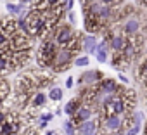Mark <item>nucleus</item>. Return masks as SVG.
<instances>
[{
	"instance_id": "3",
	"label": "nucleus",
	"mask_w": 147,
	"mask_h": 135,
	"mask_svg": "<svg viewBox=\"0 0 147 135\" xmlns=\"http://www.w3.org/2000/svg\"><path fill=\"white\" fill-rule=\"evenodd\" d=\"M73 55H75V54H73L71 50H67V49L61 47V49H59V52H57V55H55V59H54L52 70H54V71H57V73H61V71H66L67 68L71 66Z\"/></svg>"
},
{
	"instance_id": "1",
	"label": "nucleus",
	"mask_w": 147,
	"mask_h": 135,
	"mask_svg": "<svg viewBox=\"0 0 147 135\" xmlns=\"http://www.w3.org/2000/svg\"><path fill=\"white\" fill-rule=\"evenodd\" d=\"M24 21H26V33L30 36H40V33L45 26V11L31 9L28 12V16L24 18Z\"/></svg>"
},
{
	"instance_id": "23",
	"label": "nucleus",
	"mask_w": 147,
	"mask_h": 135,
	"mask_svg": "<svg viewBox=\"0 0 147 135\" xmlns=\"http://www.w3.org/2000/svg\"><path fill=\"white\" fill-rule=\"evenodd\" d=\"M7 11H9V12H12V14H21V12H23V7L14 5V4H9V5H7Z\"/></svg>"
},
{
	"instance_id": "20",
	"label": "nucleus",
	"mask_w": 147,
	"mask_h": 135,
	"mask_svg": "<svg viewBox=\"0 0 147 135\" xmlns=\"http://www.w3.org/2000/svg\"><path fill=\"white\" fill-rule=\"evenodd\" d=\"M142 121H144V113L142 111H135L133 116H131V123L133 125H142Z\"/></svg>"
},
{
	"instance_id": "4",
	"label": "nucleus",
	"mask_w": 147,
	"mask_h": 135,
	"mask_svg": "<svg viewBox=\"0 0 147 135\" xmlns=\"http://www.w3.org/2000/svg\"><path fill=\"white\" fill-rule=\"evenodd\" d=\"M9 47H11V50H26V49H30L31 47L30 35L26 31H16L9 38Z\"/></svg>"
},
{
	"instance_id": "31",
	"label": "nucleus",
	"mask_w": 147,
	"mask_h": 135,
	"mask_svg": "<svg viewBox=\"0 0 147 135\" xmlns=\"http://www.w3.org/2000/svg\"><path fill=\"white\" fill-rule=\"evenodd\" d=\"M73 83H75V82H73V78H67V82H66V87H67V88H71V87H73Z\"/></svg>"
},
{
	"instance_id": "22",
	"label": "nucleus",
	"mask_w": 147,
	"mask_h": 135,
	"mask_svg": "<svg viewBox=\"0 0 147 135\" xmlns=\"http://www.w3.org/2000/svg\"><path fill=\"white\" fill-rule=\"evenodd\" d=\"M138 132H140V125H131L130 128H126L125 135H138Z\"/></svg>"
},
{
	"instance_id": "12",
	"label": "nucleus",
	"mask_w": 147,
	"mask_h": 135,
	"mask_svg": "<svg viewBox=\"0 0 147 135\" xmlns=\"http://www.w3.org/2000/svg\"><path fill=\"white\" fill-rule=\"evenodd\" d=\"M125 43H126V36L125 35H113L109 38V47H111L113 52H121Z\"/></svg>"
},
{
	"instance_id": "10",
	"label": "nucleus",
	"mask_w": 147,
	"mask_h": 135,
	"mask_svg": "<svg viewBox=\"0 0 147 135\" xmlns=\"http://www.w3.org/2000/svg\"><path fill=\"white\" fill-rule=\"evenodd\" d=\"M140 30V21L137 18H126L125 19V24H123V33L126 36H133L137 35Z\"/></svg>"
},
{
	"instance_id": "33",
	"label": "nucleus",
	"mask_w": 147,
	"mask_h": 135,
	"mask_svg": "<svg viewBox=\"0 0 147 135\" xmlns=\"http://www.w3.org/2000/svg\"><path fill=\"white\" fill-rule=\"evenodd\" d=\"M47 135H52V132H47Z\"/></svg>"
},
{
	"instance_id": "17",
	"label": "nucleus",
	"mask_w": 147,
	"mask_h": 135,
	"mask_svg": "<svg viewBox=\"0 0 147 135\" xmlns=\"http://www.w3.org/2000/svg\"><path fill=\"white\" fill-rule=\"evenodd\" d=\"M45 101H47L45 94L38 92V94H35V95H33V99H31V106H33V107H42V106L45 104Z\"/></svg>"
},
{
	"instance_id": "28",
	"label": "nucleus",
	"mask_w": 147,
	"mask_h": 135,
	"mask_svg": "<svg viewBox=\"0 0 147 135\" xmlns=\"http://www.w3.org/2000/svg\"><path fill=\"white\" fill-rule=\"evenodd\" d=\"M73 5H75V0H67V2H66V9H67V11H71Z\"/></svg>"
},
{
	"instance_id": "5",
	"label": "nucleus",
	"mask_w": 147,
	"mask_h": 135,
	"mask_svg": "<svg viewBox=\"0 0 147 135\" xmlns=\"http://www.w3.org/2000/svg\"><path fill=\"white\" fill-rule=\"evenodd\" d=\"M75 36H76V33L73 31L69 26H59V28L55 30V33H54V40H55V43L61 45V47L67 45Z\"/></svg>"
},
{
	"instance_id": "32",
	"label": "nucleus",
	"mask_w": 147,
	"mask_h": 135,
	"mask_svg": "<svg viewBox=\"0 0 147 135\" xmlns=\"http://www.w3.org/2000/svg\"><path fill=\"white\" fill-rule=\"evenodd\" d=\"M119 80H121V82H125V83H128V76H125L123 73H119Z\"/></svg>"
},
{
	"instance_id": "18",
	"label": "nucleus",
	"mask_w": 147,
	"mask_h": 135,
	"mask_svg": "<svg viewBox=\"0 0 147 135\" xmlns=\"http://www.w3.org/2000/svg\"><path fill=\"white\" fill-rule=\"evenodd\" d=\"M49 97H50V101H61L62 99V90L59 87H54V88H50Z\"/></svg>"
},
{
	"instance_id": "14",
	"label": "nucleus",
	"mask_w": 147,
	"mask_h": 135,
	"mask_svg": "<svg viewBox=\"0 0 147 135\" xmlns=\"http://www.w3.org/2000/svg\"><path fill=\"white\" fill-rule=\"evenodd\" d=\"M78 132H80L82 135H94V133H97V121L87 119V121L80 123V125H78Z\"/></svg>"
},
{
	"instance_id": "6",
	"label": "nucleus",
	"mask_w": 147,
	"mask_h": 135,
	"mask_svg": "<svg viewBox=\"0 0 147 135\" xmlns=\"http://www.w3.org/2000/svg\"><path fill=\"white\" fill-rule=\"evenodd\" d=\"M123 123L125 121H123L121 114H111V116L104 118V130H106V133H116L121 130Z\"/></svg>"
},
{
	"instance_id": "29",
	"label": "nucleus",
	"mask_w": 147,
	"mask_h": 135,
	"mask_svg": "<svg viewBox=\"0 0 147 135\" xmlns=\"http://www.w3.org/2000/svg\"><path fill=\"white\" fill-rule=\"evenodd\" d=\"M104 5H114V0H100Z\"/></svg>"
},
{
	"instance_id": "21",
	"label": "nucleus",
	"mask_w": 147,
	"mask_h": 135,
	"mask_svg": "<svg viewBox=\"0 0 147 135\" xmlns=\"http://www.w3.org/2000/svg\"><path fill=\"white\" fill-rule=\"evenodd\" d=\"M88 62H90V59L87 55H82V57H76L75 59V64L76 66H88Z\"/></svg>"
},
{
	"instance_id": "27",
	"label": "nucleus",
	"mask_w": 147,
	"mask_h": 135,
	"mask_svg": "<svg viewBox=\"0 0 147 135\" xmlns=\"http://www.w3.org/2000/svg\"><path fill=\"white\" fill-rule=\"evenodd\" d=\"M47 4H49V7H54V5L62 4V2H61V0H47Z\"/></svg>"
},
{
	"instance_id": "15",
	"label": "nucleus",
	"mask_w": 147,
	"mask_h": 135,
	"mask_svg": "<svg viewBox=\"0 0 147 135\" xmlns=\"http://www.w3.org/2000/svg\"><path fill=\"white\" fill-rule=\"evenodd\" d=\"M82 106H83L82 99H80V97H75V99H71V101L64 106V113H66L67 116H73V114H75V113H76Z\"/></svg>"
},
{
	"instance_id": "24",
	"label": "nucleus",
	"mask_w": 147,
	"mask_h": 135,
	"mask_svg": "<svg viewBox=\"0 0 147 135\" xmlns=\"http://www.w3.org/2000/svg\"><path fill=\"white\" fill-rule=\"evenodd\" d=\"M9 45V38L2 33V31H0V49H2V47H7Z\"/></svg>"
},
{
	"instance_id": "7",
	"label": "nucleus",
	"mask_w": 147,
	"mask_h": 135,
	"mask_svg": "<svg viewBox=\"0 0 147 135\" xmlns=\"http://www.w3.org/2000/svg\"><path fill=\"white\" fill-rule=\"evenodd\" d=\"M102 80H104V73H100V71H87V73L82 75L80 83H85V85H99Z\"/></svg>"
},
{
	"instance_id": "30",
	"label": "nucleus",
	"mask_w": 147,
	"mask_h": 135,
	"mask_svg": "<svg viewBox=\"0 0 147 135\" xmlns=\"http://www.w3.org/2000/svg\"><path fill=\"white\" fill-rule=\"evenodd\" d=\"M67 19H69V23H75V12H69L67 14Z\"/></svg>"
},
{
	"instance_id": "2",
	"label": "nucleus",
	"mask_w": 147,
	"mask_h": 135,
	"mask_svg": "<svg viewBox=\"0 0 147 135\" xmlns=\"http://www.w3.org/2000/svg\"><path fill=\"white\" fill-rule=\"evenodd\" d=\"M57 52H59V49H57L55 40H43V43L38 50V64L42 68H52Z\"/></svg>"
},
{
	"instance_id": "25",
	"label": "nucleus",
	"mask_w": 147,
	"mask_h": 135,
	"mask_svg": "<svg viewBox=\"0 0 147 135\" xmlns=\"http://www.w3.org/2000/svg\"><path fill=\"white\" fill-rule=\"evenodd\" d=\"M138 75H140V76H142V78H144V80H145V78H147V61H145V62H144V64H142V70H140V71H138Z\"/></svg>"
},
{
	"instance_id": "8",
	"label": "nucleus",
	"mask_w": 147,
	"mask_h": 135,
	"mask_svg": "<svg viewBox=\"0 0 147 135\" xmlns=\"http://www.w3.org/2000/svg\"><path fill=\"white\" fill-rule=\"evenodd\" d=\"M90 118H92V107L87 106V104H83L75 114H73V119H71V121L78 126L80 123H83V121H87V119H90Z\"/></svg>"
},
{
	"instance_id": "26",
	"label": "nucleus",
	"mask_w": 147,
	"mask_h": 135,
	"mask_svg": "<svg viewBox=\"0 0 147 135\" xmlns=\"http://www.w3.org/2000/svg\"><path fill=\"white\" fill-rule=\"evenodd\" d=\"M52 118H54V114H52V113H47V114H43V116H42V121H45V123H47V121H50Z\"/></svg>"
},
{
	"instance_id": "9",
	"label": "nucleus",
	"mask_w": 147,
	"mask_h": 135,
	"mask_svg": "<svg viewBox=\"0 0 147 135\" xmlns=\"http://www.w3.org/2000/svg\"><path fill=\"white\" fill-rule=\"evenodd\" d=\"M0 31H2L7 38H11L16 31H19L18 21H14V19H0Z\"/></svg>"
},
{
	"instance_id": "16",
	"label": "nucleus",
	"mask_w": 147,
	"mask_h": 135,
	"mask_svg": "<svg viewBox=\"0 0 147 135\" xmlns=\"http://www.w3.org/2000/svg\"><path fill=\"white\" fill-rule=\"evenodd\" d=\"M9 90H11V88H9V82H7L5 78H0V104L7 99Z\"/></svg>"
},
{
	"instance_id": "19",
	"label": "nucleus",
	"mask_w": 147,
	"mask_h": 135,
	"mask_svg": "<svg viewBox=\"0 0 147 135\" xmlns=\"http://www.w3.org/2000/svg\"><path fill=\"white\" fill-rule=\"evenodd\" d=\"M107 52H109V50L97 49V52H95V57H97V61H99V62H106V61H107Z\"/></svg>"
},
{
	"instance_id": "11",
	"label": "nucleus",
	"mask_w": 147,
	"mask_h": 135,
	"mask_svg": "<svg viewBox=\"0 0 147 135\" xmlns=\"http://www.w3.org/2000/svg\"><path fill=\"white\" fill-rule=\"evenodd\" d=\"M97 45H99V42H97L94 33L82 38V50H85L87 54H95L97 52Z\"/></svg>"
},
{
	"instance_id": "13",
	"label": "nucleus",
	"mask_w": 147,
	"mask_h": 135,
	"mask_svg": "<svg viewBox=\"0 0 147 135\" xmlns=\"http://www.w3.org/2000/svg\"><path fill=\"white\" fill-rule=\"evenodd\" d=\"M99 88H100V92H104V94H116V92L121 90V88H118V85H116V82H114L113 78H104V80L99 83Z\"/></svg>"
}]
</instances>
